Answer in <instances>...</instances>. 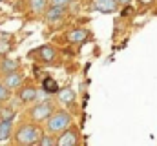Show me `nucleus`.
<instances>
[{
    "label": "nucleus",
    "instance_id": "1",
    "mask_svg": "<svg viewBox=\"0 0 157 146\" xmlns=\"http://www.w3.org/2000/svg\"><path fill=\"white\" fill-rule=\"evenodd\" d=\"M42 132L37 124H31V122H26L22 126L17 128L15 132V143L17 144H37V141L40 139Z\"/></svg>",
    "mask_w": 157,
    "mask_h": 146
},
{
    "label": "nucleus",
    "instance_id": "2",
    "mask_svg": "<svg viewBox=\"0 0 157 146\" xmlns=\"http://www.w3.org/2000/svg\"><path fill=\"white\" fill-rule=\"evenodd\" d=\"M46 122H48V132L55 135V133L64 132V130L71 124V115H70L68 111H64V110H59V111H53V113L46 119Z\"/></svg>",
    "mask_w": 157,
    "mask_h": 146
},
{
    "label": "nucleus",
    "instance_id": "3",
    "mask_svg": "<svg viewBox=\"0 0 157 146\" xmlns=\"http://www.w3.org/2000/svg\"><path fill=\"white\" fill-rule=\"evenodd\" d=\"M51 113H53V104L46 101V102L35 104L33 108L29 110V119H31L33 122H42V121H46Z\"/></svg>",
    "mask_w": 157,
    "mask_h": 146
},
{
    "label": "nucleus",
    "instance_id": "4",
    "mask_svg": "<svg viewBox=\"0 0 157 146\" xmlns=\"http://www.w3.org/2000/svg\"><path fill=\"white\" fill-rule=\"evenodd\" d=\"M64 17H66V7H60V6H48V9L44 11V18L48 24L62 22Z\"/></svg>",
    "mask_w": 157,
    "mask_h": 146
},
{
    "label": "nucleus",
    "instance_id": "5",
    "mask_svg": "<svg viewBox=\"0 0 157 146\" xmlns=\"http://www.w3.org/2000/svg\"><path fill=\"white\" fill-rule=\"evenodd\" d=\"M78 144V130L77 128H66L59 139H57V146H75Z\"/></svg>",
    "mask_w": 157,
    "mask_h": 146
},
{
    "label": "nucleus",
    "instance_id": "6",
    "mask_svg": "<svg viewBox=\"0 0 157 146\" xmlns=\"http://www.w3.org/2000/svg\"><path fill=\"white\" fill-rule=\"evenodd\" d=\"M22 80H24V75H22V71H18V70L6 73V77H4V84H6L9 90H17V88H20Z\"/></svg>",
    "mask_w": 157,
    "mask_h": 146
},
{
    "label": "nucleus",
    "instance_id": "7",
    "mask_svg": "<svg viewBox=\"0 0 157 146\" xmlns=\"http://www.w3.org/2000/svg\"><path fill=\"white\" fill-rule=\"evenodd\" d=\"M93 9L101 13H113L117 9V0H93Z\"/></svg>",
    "mask_w": 157,
    "mask_h": 146
},
{
    "label": "nucleus",
    "instance_id": "8",
    "mask_svg": "<svg viewBox=\"0 0 157 146\" xmlns=\"http://www.w3.org/2000/svg\"><path fill=\"white\" fill-rule=\"evenodd\" d=\"M37 95H39V91H37V88H33V86H24V88L18 91V97H20L22 102H33V101L37 99Z\"/></svg>",
    "mask_w": 157,
    "mask_h": 146
},
{
    "label": "nucleus",
    "instance_id": "9",
    "mask_svg": "<svg viewBox=\"0 0 157 146\" xmlns=\"http://www.w3.org/2000/svg\"><path fill=\"white\" fill-rule=\"evenodd\" d=\"M13 135V121H0V143Z\"/></svg>",
    "mask_w": 157,
    "mask_h": 146
},
{
    "label": "nucleus",
    "instance_id": "10",
    "mask_svg": "<svg viewBox=\"0 0 157 146\" xmlns=\"http://www.w3.org/2000/svg\"><path fill=\"white\" fill-rule=\"evenodd\" d=\"M39 57H40V60L42 62H53L55 60V49L51 48V46H42V48H39Z\"/></svg>",
    "mask_w": 157,
    "mask_h": 146
},
{
    "label": "nucleus",
    "instance_id": "11",
    "mask_svg": "<svg viewBox=\"0 0 157 146\" xmlns=\"http://www.w3.org/2000/svg\"><path fill=\"white\" fill-rule=\"evenodd\" d=\"M88 38V31L84 28H75L71 31H68V40L70 42H84Z\"/></svg>",
    "mask_w": 157,
    "mask_h": 146
},
{
    "label": "nucleus",
    "instance_id": "12",
    "mask_svg": "<svg viewBox=\"0 0 157 146\" xmlns=\"http://www.w3.org/2000/svg\"><path fill=\"white\" fill-rule=\"evenodd\" d=\"M48 6H49L48 0H29V9L35 15H44V11L48 9Z\"/></svg>",
    "mask_w": 157,
    "mask_h": 146
},
{
    "label": "nucleus",
    "instance_id": "13",
    "mask_svg": "<svg viewBox=\"0 0 157 146\" xmlns=\"http://www.w3.org/2000/svg\"><path fill=\"white\" fill-rule=\"evenodd\" d=\"M59 101L62 104H71L75 101V91L71 88H64V90H59Z\"/></svg>",
    "mask_w": 157,
    "mask_h": 146
},
{
    "label": "nucleus",
    "instance_id": "14",
    "mask_svg": "<svg viewBox=\"0 0 157 146\" xmlns=\"http://www.w3.org/2000/svg\"><path fill=\"white\" fill-rule=\"evenodd\" d=\"M18 66H20V62H18L17 59H4V60L0 62V70H2V73L15 71V70H18Z\"/></svg>",
    "mask_w": 157,
    "mask_h": 146
},
{
    "label": "nucleus",
    "instance_id": "15",
    "mask_svg": "<svg viewBox=\"0 0 157 146\" xmlns=\"http://www.w3.org/2000/svg\"><path fill=\"white\" fill-rule=\"evenodd\" d=\"M42 90H44L46 93H57V91H59V84H57L55 79L46 77V79L42 80Z\"/></svg>",
    "mask_w": 157,
    "mask_h": 146
},
{
    "label": "nucleus",
    "instance_id": "16",
    "mask_svg": "<svg viewBox=\"0 0 157 146\" xmlns=\"http://www.w3.org/2000/svg\"><path fill=\"white\" fill-rule=\"evenodd\" d=\"M37 144L40 146H57V137H53V133H48V135H40V139L37 141Z\"/></svg>",
    "mask_w": 157,
    "mask_h": 146
},
{
    "label": "nucleus",
    "instance_id": "17",
    "mask_svg": "<svg viewBox=\"0 0 157 146\" xmlns=\"http://www.w3.org/2000/svg\"><path fill=\"white\" fill-rule=\"evenodd\" d=\"M15 119V111L11 108H2L0 110V121H13Z\"/></svg>",
    "mask_w": 157,
    "mask_h": 146
},
{
    "label": "nucleus",
    "instance_id": "18",
    "mask_svg": "<svg viewBox=\"0 0 157 146\" xmlns=\"http://www.w3.org/2000/svg\"><path fill=\"white\" fill-rule=\"evenodd\" d=\"M7 99H9V88L4 82H0V102H6Z\"/></svg>",
    "mask_w": 157,
    "mask_h": 146
},
{
    "label": "nucleus",
    "instance_id": "19",
    "mask_svg": "<svg viewBox=\"0 0 157 146\" xmlns=\"http://www.w3.org/2000/svg\"><path fill=\"white\" fill-rule=\"evenodd\" d=\"M49 2V6H60V7H68L71 2H75V0H48Z\"/></svg>",
    "mask_w": 157,
    "mask_h": 146
},
{
    "label": "nucleus",
    "instance_id": "20",
    "mask_svg": "<svg viewBox=\"0 0 157 146\" xmlns=\"http://www.w3.org/2000/svg\"><path fill=\"white\" fill-rule=\"evenodd\" d=\"M132 0H117V4H122V6H128Z\"/></svg>",
    "mask_w": 157,
    "mask_h": 146
},
{
    "label": "nucleus",
    "instance_id": "21",
    "mask_svg": "<svg viewBox=\"0 0 157 146\" xmlns=\"http://www.w3.org/2000/svg\"><path fill=\"white\" fill-rule=\"evenodd\" d=\"M139 2H141V4H143V6H144V4H152V2H154V0H139Z\"/></svg>",
    "mask_w": 157,
    "mask_h": 146
},
{
    "label": "nucleus",
    "instance_id": "22",
    "mask_svg": "<svg viewBox=\"0 0 157 146\" xmlns=\"http://www.w3.org/2000/svg\"><path fill=\"white\" fill-rule=\"evenodd\" d=\"M0 2H2V0H0Z\"/></svg>",
    "mask_w": 157,
    "mask_h": 146
}]
</instances>
